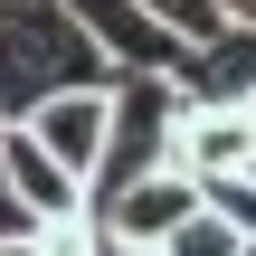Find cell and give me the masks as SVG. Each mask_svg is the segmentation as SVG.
<instances>
[{
    "mask_svg": "<svg viewBox=\"0 0 256 256\" xmlns=\"http://www.w3.org/2000/svg\"><path fill=\"white\" fill-rule=\"evenodd\" d=\"M114 86L124 76L95 48L76 0H10L0 10V95H10V124H28L57 95H114Z\"/></svg>",
    "mask_w": 256,
    "mask_h": 256,
    "instance_id": "1",
    "label": "cell"
},
{
    "mask_svg": "<svg viewBox=\"0 0 256 256\" xmlns=\"http://www.w3.org/2000/svg\"><path fill=\"white\" fill-rule=\"evenodd\" d=\"M0 190H10V218H0L10 238H57V228L95 218V190L19 124H0Z\"/></svg>",
    "mask_w": 256,
    "mask_h": 256,
    "instance_id": "2",
    "label": "cell"
},
{
    "mask_svg": "<svg viewBox=\"0 0 256 256\" xmlns=\"http://www.w3.org/2000/svg\"><path fill=\"white\" fill-rule=\"evenodd\" d=\"M76 10H86V28H95V48L114 57L124 86H180L190 76V48L162 19V0H76Z\"/></svg>",
    "mask_w": 256,
    "mask_h": 256,
    "instance_id": "3",
    "label": "cell"
},
{
    "mask_svg": "<svg viewBox=\"0 0 256 256\" xmlns=\"http://www.w3.org/2000/svg\"><path fill=\"white\" fill-rule=\"evenodd\" d=\"M19 133H38V142H48L86 190H95L104 162H114V133H124V86H114V95H57V104H38Z\"/></svg>",
    "mask_w": 256,
    "mask_h": 256,
    "instance_id": "4",
    "label": "cell"
},
{
    "mask_svg": "<svg viewBox=\"0 0 256 256\" xmlns=\"http://www.w3.org/2000/svg\"><path fill=\"white\" fill-rule=\"evenodd\" d=\"M171 171H190L200 190H247L256 180V114H180V142H171Z\"/></svg>",
    "mask_w": 256,
    "mask_h": 256,
    "instance_id": "5",
    "label": "cell"
},
{
    "mask_svg": "<svg viewBox=\"0 0 256 256\" xmlns=\"http://www.w3.org/2000/svg\"><path fill=\"white\" fill-rule=\"evenodd\" d=\"M247 247H256V238L228 218V209H218V200H209V209H200V218H190V228H180L162 256H247Z\"/></svg>",
    "mask_w": 256,
    "mask_h": 256,
    "instance_id": "6",
    "label": "cell"
},
{
    "mask_svg": "<svg viewBox=\"0 0 256 256\" xmlns=\"http://www.w3.org/2000/svg\"><path fill=\"white\" fill-rule=\"evenodd\" d=\"M0 256H48V247H38V238H0Z\"/></svg>",
    "mask_w": 256,
    "mask_h": 256,
    "instance_id": "7",
    "label": "cell"
},
{
    "mask_svg": "<svg viewBox=\"0 0 256 256\" xmlns=\"http://www.w3.org/2000/svg\"><path fill=\"white\" fill-rule=\"evenodd\" d=\"M104 256H152V247H124V238H104Z\"/></svg>",
    "mask_w": 256,
    "mask_h": 256,
    "instance_id": "8",
    "label": "cell"
},
{
    "mask_svg": "<svg viewBox=\"0 0 256 256\" xmlns=\"http://www.w3.org/2000/svg\"><path fill=\"white\" fill-rule=\"evenodd\" d=\"M238 19H247V28H256V0H238Z\"/></svg>",
    "mask_w": 256,
    "mask_h": 256,
    "instance_id": "9",
    "label": "cell"
}]
</instances>
